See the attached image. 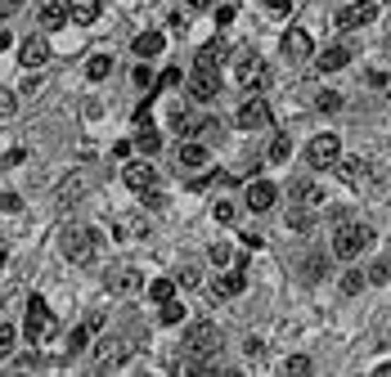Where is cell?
Wrapping results in <instances>:
<instances>
[{"instance_id": "1", "label": "cell", "mask_w": 391, "mask_h": 377, "mask_svg": "<svg viewBox=\"0 0 391 377\" xmlns=\"http://www.w3.org/2000/svg\"><path fill=\"white\" fill-rule=\"evenodd\" d=\"M59 247H64V257L72 265H95V257H100V238H95V229H85V225H68L64 238H59Z\"/></svg>"}, {"instance_id": "2", "label": "cell", "mask_w": 391, "mask_h": 377, "mask_svg": "<svg viewBox=\"0 0 391 377\" xmlns=\"http://www.w3.org/2000/svg\"><path fill=\"white\" fill-rule=\"evenodd\" d=\"M369 242H373V225H351V221H342L337 234H333V257H337V261H356Z\"/></svg>"}, {"instance_id": "3", "label": "cell", "mask_w": 391, "mask_h": 377, "mask_svg": "<svg viewBox=\"0 0 391 377\" xmlns=\"http://www.w3.org/2000/svg\"><path fill=\"white\" fill-rule=\"evenodd\" d=\"M23 337H28L32 346H45L54 337V314H50V306H45L41 297H32L28 301V319H23Z\"/></svg>"}, {"instance_id": "4", "label": "cell", "mask_w": 391, "mask_h": 377, "mask_svg": "<svg viewBox=\"0 0 391 377\" xmlns=\"http://www.w3.org/2000/svg\"><path fill=\"white\" fill-rule=\"evenodd\" d=\"M180 350H185L189 359H203V355H212V350H221L216 323H193L189 333H185V342H180Z\"/></svg>"}, {"instance_id": "5", "label": "cell", "mask_w": 391, "mask_h": 377, "mask_svg": "<svg viewBox=\"0 0 391 377\" xmlns=\"http://www.w3.org/2000/svg\"><path fill=\"white\" fill-rule=\"evenodd\" d=\"M136 350V342L131 337H104L100 342V359H95V369L100 373H113V369H121V359Z\"/></svg>"}, {"instance_id": "6", "label": "cell", "mask_w": 391, "mask_h": 377, "mask_svg": "<svg viewBox=\"0 0 391 377\" xmlns=\"http://www.w3.org/2000/svg\"><path fill=\"white\" fill-rule=\"evenodd\" d=\"M337 157H342V144H337L333 130H324V135H315V140L306 144V162H311V166H333Z\"/></svg>"}, {"instance_id": "7", "label": "cell", "mask_w": 391, "mask_h": 377, "mask_svg": "<svg viewBox=\"0 0 391 377\" xmlns=\"http://www.w3.org/2000/svg\"><path fill=\"white\" fill-rule=\"evenodd\" d=\"M189 94H193L198 104H212L216 94H221V72H216V68H198V72L189 77Z\"/></svg>"}, {"instance_id": "8", "label": "cell", "mask_w": 391, "mask_h": 377, "mask_svg": "<svg viewBox=\"0 0 391 377\" xmlns=\"http://www.w3.org/2000/svg\"><path fill=\"white\" fill-rule=\"evenodd\" d=\"M261 126H270V104L252 90V99L239 108V130H261Z\"/></svg>"}, {"instance_id": "9", "label": "cell", "mask_w": 391, "mask_h": 377, "mask_svg": "<svg viewBox=\"0 0 391 377\" xmlns=\"http://www.w3.org/2000/svg\"><path fill=\"white\" fill-rule=\"evenodd\" d=\"M373 14H378V5L356 0V5H347V9L337 14V27H342V32H356V27H364V23H373Z\"/></svg>"}, {"instance_id": "10", "label": "cell", "mask_w": 391, "mask_h": 377, "mask_svg": "<svg viewBox=\"0 0 391 377\" xmlns=\"http://www.w3.org/2000/svg\"><path fill=\"white\" fill-rule=\"evenodd\" d=\"M275 198H279V189L270 185V180H252V185H248V206H252V211H270Z\"/></svg>"}, {"instance_id": "11", "label": "cell", "mask_w": 391, "mask_h": 377, "mask_svg": "<svg viewBox=\"0 0 391 377\" xmlns=\"http://www.w3.org/2000/svg\"><path fill=\"white\" fill-rule=\"evenodd\" d=\"M243 288H248V274H243V270H229V274H221V278H216V283L207 288V292H212L216 301H225V297H239Z\"/></svg>"}, {"instance_id": "12", "label": "cell", "mask_w": 391, "mask_h": 377, "mask_svg": "<svg viewBox=\"0 0 391 377\" xmlns=\"http://www.w3.org/2000/svg\"><path fill=\"white\" fill-rule=\"evenodd\" d=\"M45 58H50V45H45L41 36H28V41L18 45V63H23V68H41Z\"/></svg>"}, {"instance_id": "13", "label": "cell", "mask_w": 391, "mask_h": 377, "mask_svg": "<svg viewBox=\"0 0 391 377\" xmlns=\"http://www.w3.org/2000/svg\"><path fill=\"white\" fill-rule=\"evenodd\" d=\"M265 77H270V72H265V63H261V58H243V63H239V81H243V86H248V90H261L265 86Z\"/></svg>"}, {"instance_id": "14", "label": "cell", "mask_w": 391, "mask_h": 377, "mask_svg": "<svg viewBox=\"0 0 391 377\" xmlns=\"http://www.w3.org/2000/svg\"><path fill=\"white\" fill-rule=\"evenodd\" d=\"M279 45H284V54H288V58H311V36L301 32V27H288Z\"/></svg>"}, {"instance_id": "15", "label": "cell", "mask_w": 391, "mask_h": 377, "mask_svg": "<svg viewBox=\"0 0 391 377\" xmlns=\"http://www.w3.org/2000/svg\"><path fill=\"white\" fill-rule=\"evenodd\" d=\"M337 171H342V180H347V185H369V162H360V157H347V162H342V157H337Z\"/></svg>"}, {"instance_id": "16", "label": "cell", "mask_w": 391, "mask_h": 377, "mask_svg": "<svg viewBox=\"0 0 391 377\" xmlns=\"http://www.w3.org/2000/svg\"><path fill=\"white\" fill-rule=\"evenodd\" d=\"M140 283H144V278H140L136 270H131V265H117V270H108V288L121 292V297H126V292H136Z\"/></svg>"}, {"instance_id": "17", "label": "cell", "mask_w": 391, "mask_h": 377, "mask_svg": "<svg viewBox=\"0 0 391 377\" xmlns=\"http://www.w3.org/2000/svg\"><path fill=\"white\" fill-rule=\"evenodd\" d=\"M162 32H140L136 36V41H131V50H136V58H157V54H162Z\"/></svg>"}, {"instance_id": "18", "label": "cell", "mask_w": 391, "mask_h": 377, "mask_svg": "<svg viewBox=\"0 0 391 377\" xmlns=\"http://www.w3.org/2000/svg\"><path fill=\"white\" fill-rule=\"evenodd\" d=\"M121 180H126L136 193H144V189H153V166L149 162H131L126 171H121Z\"/></svg>"}, {"instance_id": "19", "label": "cell", "mask_w": 391, "mask_h": 377, "mask_svg": "<svg viewBox=\"0 0 391 377\" xmlns=\"http://www.w3.org/2000/svg\"><path fill=\"white\" fill-rule=\"evenodd\" d=\"M41 27H45V32L68 27V5H59V0H45V5H41Z\"/></svg>"}, {"instance_id": "20", "label": "cell", "mask_w": 391, "mask_h": 377, "mask_svg": "<svg viewBox=\"0 0 391 377\" xmlns=\"http://www.w3.org/2000/svg\"><path fill=\"white\" fill-rule=\"evenodd\" d=\"M68 18L72 23H95L100 18V0H68Z\"/></svg>"}, {"instance_id": "21", "label": "cell", "mask_w": 391, "mask_h": 377, "mask_svg": "<svg viewBox=\"0 0 391 377\" xmlns=\"http://www.w3.org/2000/svg\"><path fill=\"white\" fill-rule=\"evenodd\" d=\"M315 63H320V72H337V68L351 63V50H342V45H328V50L315 58Z\"/></svg>"}, {"instance_id": "22", "label": "cell", "mask_w": 391, "mask_h": 377, "mask_svg": "<svg viewBox=\"0 0 391 377\" xmlns=\"http://www.w3.org/2000/svg\"><path fill=\"white\" fill-rule=\"evenodd\" d=\"M288 198H292V202H320V189H315V180H292V185H288Z\"/></svg>"}, {"instance_id": "23", "label": "cell", "mask_w": 391, "mask_h": 377, "mask_svg": "<svg viewBox=\"0 0 391 377\" xmlns=\"http://www.w3.org/2000/svg\"><path fill=\"white\" fill-rule=\"evenodd\" d=\"M85 342H90V328H72V333H68V342H64V355L72 359V355H81V350H85Z\"/></svg>"}, {"instance_id": "24", "label": "cell", "mask_w": 391, "mask_h": 377, "mask_svg": "<svg viewBox=\"0 0 391 377\" xmlns=\"http://www.w3.org/2000/svg\"><path fill=\"white\" fill-rule=\"evenodd\" d=\"M171 297H176V278H153L149 283V301L162 306V301H171Z\"/></svg>"}, {"instance_id": "25", "label": "cell", "mask_w": 391, "mask_h": 377, "mask_svg": "<svg viewBox=\"0 0 391 377\" xmlns=\"http://www.w3.org/2000/svg\"><path fill=\"white\" fill-rule=\"evenodd\" d=\"M221 58H225V45L212 41V45H203V50H198V68H221Z\"/></svg>"}, {"instance_id": "26", "label": "cell", "mask_w": 391, "mask_h": 377, "mask_svg": "<svg viewBox=\"0 0 391 377\" xmlns=\"http://www.w3.org/2000/svg\"><path fill=\"white\" fill-rule=\"evenodd\" d=\"M85 185H90V175H68L64 185H59V202L77 198V193H85Z\"/></svg>"}, {"instance_id": "27", "label": "cell", "mask_w": 391, "mask_h": 377, "mask_svg": "<svg viewBox=\"0 0 391 377\" xmlns=\"http://www.w3.org/2000/svg\"><path fill=\"white\" fill-rule=\"evenodd\" d=\"M136 144H140V153H157V149H162V135H157V130L149 126V121H144V130H140V135H136Z\"/></svg>"}, {"instance_id": "28", "label": "cell", "mask_w": 391, "mask_h": 377, "mask_svg": "<svg viewBox=\"0 0 391 377\" xmlns=\"http://www.w3.org/2000/svg\"><path fill=\"white\" fill-rule=\"evenodd\" d=\"M364 283H369V274H360V270H351V274H342V297H360Z\"/></svg>"}, {"instance_id": "29", "label": "cell", "mask_w": 391, "mask_h": 377, "mask_svg": "<svg viewBox=\"0 0 391 377\" xmlns=\"http://www.w3.org/2000/svg\"><path fill=\"white\" fill-rule=\"evenodd\" d=\"M108 72H113V58H108V54H95L90 63H85V77H90V81H104Z\"/></svg>"}, {"instance_id": "30", "label": "cell", "mask_w": 391, "mask_h": 377, "mask_svg": "<svg viewBox=\"0 0 391 377\" xmlns=\"http://www.w3.org/2000/svg\"><path fill=\"white\" fill-rule=\"evenodd\" d=\"M203 162H207L203 144H185V149H180V166H203Z\"/></svg>"}, {"instance_id": "31", "label": "cell", "mask_w": 391, "mask_h": 377, "mask_svg": "<svg viewBox=\"0 0 391 377\" xmlns=\"http://www.w3.org/2000/svg\"><path fill=\"white\" fill-rule=\"evenodd\" d=\"M292 157V140L288 135H275V144H270V162H288Z\"/></svg>"}, {"instance_id": "32", "label": "cell", "mask_w": 391, "mask_h": 377, "mask_svg": "<svg viewBox=\"0 0 391 377\" xmlns=\"http://www.w3.org/2000/svg\"><path fill=\"white\" fill-rule=\"evenodd\" d=\"M157 319H162V323H180V319H185V306L171 297V301H162V314H157Z\"/></svg>"}, {"instance_id": "33", "label": "cell", "mask_w": 391, "mask_h": 377, "mask_svg": "<svg viewBox=\"0 0 391 377\" xmlns=\"http://www.w3.org/2000/svg\"><path fill=\"white\" fill-rule=\"evenodd\" d=\"M311 225H315V221H311V211H306V206H297V211H288V229H297V234H306Z\"/></svg>"}, {"instance_id": "34", "label": "cell", "mask_w": 391, "mask_h": 377, "mask_svg": "<svg viewBox=\"0 0 391 377\" xmlns=\"http://www.w3.org/2000/svg\"><path fill=\"white\" fill-rule=\"evenodd\" d=\"M387 278H391V257H383V261L369 265V283H387Z\"/></svg>"}, {"instance_id": "35", "label": "cell", "mask_w": 391, "mask_h": 377, "mask_svg": "<svg viewBox=\"0 0 391 377\" xmlns=\"http://www.w3.org/2000/svg\"><path fill=\"white\" fill-rule=\"evenodd\" d=\"M14 337H18V328H14V323H0V359H5L9 350H14Z\"/></svg>"}, {"instance_id": "36", "label": "cell", "mask_w": 391, "mask_h": 377, "mask_svg": "<svg viewBox=\"0 0 391 377\" xmlns=\"http://www.w3.org/2000/svg\"><path fill=\"white\" fill-rule=\"evenodd\" d=\"M136 86H144V94H149V90L157 86V77H153V72H149V58H144V63L136 68Z\"/></svg>"}, {"instance_id": "37", "label": "cell", "mask_w": 391, "mask_h": 377, "mask_svg": "<svg viewBox=\"0 0 391 377\" xmlns=\"http://www.w3.org/2000/svg\"><path fill=\"white\" fill-rule=\"evenodd\" d=\"M171 86H180V68H167L162 77H157V86H153L149 94H157V90H171Z\"/></svg>"}, {"instance_id": "38", "label": "cell", "mask_w": 391, "mask_h": 377, "mask_svg": "<svg viewBox=\"0 0 391 377\" xmlns=\"http://www.w3.org/2000/svg\"><path fill=\"white\" fill-rule=\"evenodd\" d=\"M216 221H221V225H234V221H239V206H234V202H216Z\"/></svg>"}, {"instance_id": "39", "label": "cell", "mask_w": 391, "mask_h": 377, "mask_svg": "<svg viewBox=\"0 0 391 377\" xmlns=\"http://www.w3.org/2000/svg\"><path fill=\"white\" fill-rule=\"evenodd\" d=\"M207 257H212V265H229L234 252H229V242H212V252H207Z\"/></svg>"}, {"instance_id": "40", "label": "cell", "mask_w": 391, "mask_h": 377, "mask_svg": "<svg viewBox=\"0 0 391 377\" xmlns=\"http://www.w3.org/2000/svg\"><path fill=\"white\" fill-rule=\"evenodd\" d=\"M324 274H328V261H324V257H311V261H306V278L315 283V278H324Z\"/></svg>"}, {"instance_id": "41", "label": "cell", "mask_w": 391, "mask_h": 377, "mask_svg": "<svg viewBox=\"0 0 391 377\" xmlns=\"http://www.w3.org/2000/svg\"><path fill=\"white\" fill-rule=\"evenodd\" d=\"M315 104H320L324 113H337V108H342V94H337V90H324V94H320Z\"/></svg>"}, {"instance_id": "42", "label": "cell", "mask_w": 391, "mask_h": 377, "mask_svg": "<svg viewBox=\"0 0 391 377\" xmlns=\"http://www.w3.org/2000/svg\"><path fill=\"white\" fill-rule=\"evenodd\" d=\"M284 373H297V377H301V373H311V359H306V355H292V359L284 364Z\"/></svg>"}, {"instance_id": "43", "label": "cell", "mask_w": 391, "mask_h": 377, "mask_svg": "<svg viewBox=\"0 0 391 377\" xmlns=\"http://www.w3.org/2000/svg\"><path fill=\"white\" fill-rule=\"evenodd\" d=\"M14 113H18V99L9 90H0V117H14Z\"/></svg>"}, {"instance_id": "44", "label": "cell", "mask_w": 391, "mask_h": 377, "mask_svg": "<svg viewBox=\"0 0 391 377\" xmlns=\"http://www.w3.org/2000/svg\"><path fill=\"white\" fill-rule=\"evenodd\" d=\"M144 206H149V211H162L167 198H162V193H153V189H144Z\"/></svg>"}, {"instance_id": "45", "label": "cell", "mask_w": 391, "mask_h": 377, "mask_svg": "<svg viewBox=\"0 0 391 377\" xmlns=\"http://www.w3.org/2000/svg\"><path fill=\"white\" fill-rule=\"evenodd\" d=\"M180 283H185V288H198V283H203V274L193 270V265H185V270H180Z\"/></svg>"}, {"instance_id": "46", "label": "cell", "mask_w": 391, "mask_h": 377, "mask_svg": "<svg viewBox=\"0 0 391 377\" xmlns=\"http://www.w3.org/2000/svg\"><path fill=\"white\" fill-rule=\"evenodd\" d=\"M32 369H41V359H36V355H23V359H14V373H32Z\"/></svg>"}, {"instance_id": "47", "label": "cell", "mask_w": 391, "mask_h": 377, "mask_svg": "<svg viewBox=\"0 0 391 377\" xmlns=\"http://www.w3.org/2000/svg\"><path fill=\"white\" fill-rule=\"evenodd\" d=\"M265 9L270 14H292V0H265Z\"/></svg>"}, {"instance_id": "48", "label": "cell", "mask_w": 391, "mask_h": 377, "mask_svg": "<svg viewBox=\"0 0 391 377\" xmlns=\"http://www.w3.org/2000/svg\"><path fill=\"white\" fill-rule=\"evenodd\" d=\"M234 23V5H225V9H216V27H229Z\"/></svg>"}, {"instance_id": "49", "label": "cell", "mask_w": 391, "mask_h": 377, "mask_svg": "<svg viewBox=\"0 0 391 377\" xmlns=\"http://www.w3.org/2000/svg\"><path fill=\"white\" fill-rule=\"evenodd\" d=\"M0 206H5V211H18L23 198H18V193H0Z\"/></svg>"}, {"instance_id": "50", "label": "cell", "mask_w": 391, "mask_h": 377, "mask_svg": "<svg viewBox=\"0 0 391 377\" xmlns=\"http://www.w3.org/2000/svg\"><path fill=\"white\" fill-rule=\"evenodd\" d=\"M243 350H248V359H261V342H256V337H248V342H243Z\"/></svg>"}, {"instance_id": "51", "label": "cell", "mask_w": 391, "mask_h": 377, "mask_svg": "<svg viewBox=\"0 0 391 377\" xmlns=\"http://www.w3.org/2000/svg\"><path fill=\"white\" fill-rule=\"evenodd\" d=\"M5 50H9V32L0 27V54H5Z\"/></svg>"}, {"instance_id": "52", "label": "cell", "mask_w": 391, "mask_h": 377, "mask_svg": "<svg viewBox=\"0 0 391 377\" xmlns=\"http://www.w3.org/2000/svg\"><path fill=\"white\" fill-rule=\"evenodd\" d=\"M185 5H189V9H207V5H212V0H185Z\"/></svg>"}]
</instances>
